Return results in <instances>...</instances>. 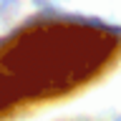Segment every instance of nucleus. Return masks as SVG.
Wrapping results in <instances>:
<instances>
[{
    "mask_svg": "<svg viewBox=\"0 0 121 121\" xmlns=\"http://www.w3.org/2000/svg\"><path fill=\"white\" fill-rule=\"evenodd\" d=\"M113 51L104 28L48 23L15 35L0 51V96L45 98L83 83Z\"/></svg>",
    "mask_w": 121,
    "mask_h": 121,
    "instance_id": "f257e3e1",
    "label": "nucleus"
}]
</instances>
